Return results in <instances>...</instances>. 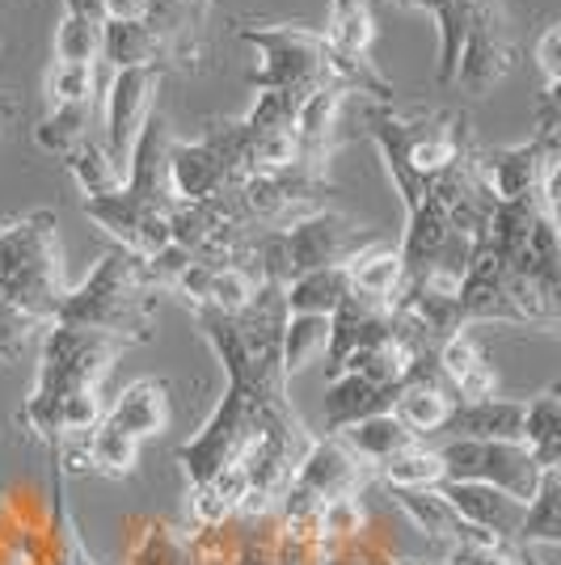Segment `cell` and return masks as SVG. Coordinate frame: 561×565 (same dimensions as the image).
I'll list each match as a JSON object with an SVG mask.
<instances>
[{"label": "cell", "instance_id": "4316f807", "mask_svg": "<svg viewBox=\"0 0 561 565\" xmlns=\"http://www.w3.org/2000/svg\"><path fill=\"white\" fill-rule=\"evenodd\" d=\"M326 43L338 55H372L375 43V13L372 0H329Z\"/></svg>", "mask_w": 561, "mask_h": 565}, {"label": "cell", "instance_id": "e0dca14e", "mask_svg": "<svg viewBox=\"0 0 561 565\" xmlns=\"http://www.w3.org/2000/svg\"><path fill=\"white\" fill-rule=\"evenodd\" d=\"M523 418H528V401H519V397L456 401L452 414H447L444 430H452V439H502V444H523Z\"/></svg>", "mask_w": 561, "mask_h": 565}, {"label": "cell", "instance_id": "d4e9b609", "mask_svg": "<svg viewBox=\"0 0 561 565\" xmlns=\"http://www.w3.org/2000/svg\"><path fill=\"white\" fill-rule=\"evenodd\" d=\"M102 60H110L115 72L161 68V39L148 22H106L102 25Z\"/></svg>", "mask_w": 561, "mask_h": 565}, {"label": "cell", "instance_id": "836d02e7", "mask_svg": "<svg viewBox=\"0 0 561 565\" xmlns=\"http://www.w3.org/2000/svg\"><path fill=\"white\" fill-rule=\"evenodd\" d=\"M89 122H94V106H55L39 127H34V143L51 152V157H68L76 143L89 136Z\"/></svg>", "mask_w": 561, "mask_h": 565}, {"label": "cell", "instance_id": "7bdbcfd3", "mask_svg": "<svg viewBox=\"0 0 561 565\" xmlns=\"http://www.w3.org/2000/svg\"><path fill=\"white\" fill-rule=\"evenodd\" d=\"M18 115H22V102H18L13 94H0V131H4Z\"/></svg>", "mask_w": 561, "mask_h": 565}, {"label": "cell", "instance_id": "74e56055", "mask_svg": "<svg viewBox=\"0 0 561 565\" xmlns=\"http://www.w3.org/2000/svg\"><path fill=\"white\" fill-rule=\"evenodd\" d=\"M97 72L85 64H51L47 72V102L55 106H94Z\"/></svg>", "mask_w": 561, "mask_h": 565}, {"label": "cell", "instance_id": "ac0fdd59", "mask_svg": "<svg viewBox=\"0 0 561 565\" xmlns=\"http://www.w3.org/2000/svg\"><path fill=\"white\" fill-rule=\"evenodd\" d=\"M123 565H190V536L169 519L127 515L123 519Z\"/></svg>", "mask_w": 561, "mask_h": 565}, {"label": "cell", "instance_id": "1f68e13d", "mask_svg": "<svg viewBox=\"0 0 561 565\" xmlns=\"http://www.w3.org/2000/svg\"><path fill=\"white\" fill-rule=\"evenodd\" d=\"M64 166L72 169V178H76V186H81L85 199H102V194L123 186V169L110 161V152L102 148L97 136H85V140L76 143L64 157Z\"/></svg>", "mask_w": 561, "mask_h": 565}, {"label": "cell", "instance_id": "ee69618b", "mask_svg": "<svg viewBox=\"0 0 561 565\" xmlns=\"http://www.w3.org/2000/svg\"><path fill=\"white\" fill-rule=\"evenodd\" d=\"M419 565H431V562H419Z\"/></svg>", "mask_w": 561, "mask_h": 565}, {"label": "cell", "instance_id": "83f0119b", "mask_svg": "<svg viewBox=\"0 0 561 565\" xmlns=\"http://www.w3.org/2000/svg\"><path fill=\"white\" fill-rule=\"evenodd\" d=\"M523 448L537 456L540 469H561V393L544 388L528 401L523 418Z\"/></svg>", "mask_w": 561, "mask_h": 565}, {"label": "cell", "instance_id": "60d3db41", "mask_svg": "<svg viewBox=\"0 0 561 565\" xmlns=\"http://www.w3.org/2000/svg\"><path fill=\"white\" fill-rule=\"evenodd\" d=\"M152 0H102L106 22H148Z\"/></svg>", "mask_w": 561, "mask_h": 565}, {"label": "cell", "instance_id": "f6af8a7d", "mask_svg": "<svg viewBox=\"0 0 561 565\" xmlns=\"http://www.w3.org/2000/svg\"><path fill=\"white\" fill-rule=\"evenodd\" d=\"M401 4H410V0H401Z\"/></svg>", "mask_w": 561, "mask_h": 565}, {"label": "cell", "instance_id": "3957f363", "mask_svg": "<svg viewBox=\"0 0 561 565\" xmlns=\"http://www.w3.org/2000/svg\"><path fill=\"white\" fill-rule=\"evenodd\" d=\"M190 317L199 321V333L208 338L220 367L229 372V388L254 401H266V405L287 401V376H283L279 363V338L283 321H287L283 287L262 282L250 308H241V312L199 308Z\"/></svg>", "mask_w": 561, "mask_h": 565}, {"label": "cell", "instance_id": "f1b7e54d", "mask_svg": "<svg viewBox=\"0 0 561 565\" xmlns=\"http://www.w3.org/2000/svg\"><path fill=\"white\" fill-rule=\"evenodd\" d=\"M515 544H561V469L540 472V486L523 507Z\"/></svg>", "mask_w": 561, "mask_h": 565}, {"label": "cell", "instance_id": "8992f818", "mask_svg": "<svg viewBox=\"0 0 561 565\" xmlns=\"http://www.w3.org/2000/svg\"><path fill=\"white\" fill-rule=\"evenodd\" d=\"M283 414H296L292 401L266 405V401L245 397V393H236V388H224V397L211 409V418L203 423V430H199L190 444L178 448V465L187 469L190 486H199V481H208L215 472L241 465V456H245L250 444L262 435V426L271 423V418H283Z\"/></svg>", "mask_w": 561, "mask_h": 565}, {"label": "cell", "instance_id": "ab89813d", "mask_svg": "<svg viewBox=\"0 0 561 565\" xmlns=\"http://www.w3.org/2000/svg\"><path fill=\"white\" fill-rule=\"evenodd\" d=\"M532 60H537L544 89H561V22H549L540 30L537 47H532Z\"/></svg>", "mask_w": 561, "mask_h": 565}, {"label": "cell", "instance_id": "d6986e66", "mask_svg": "<svg viewBox=\"0 0 561 565\" xmlns=\"http://www.w3.org/2000/svg\"><path fill=\"white\" fill-rule=\"evenodd\" d=\"M401 388H380L372 380L342 372V376L329 380L326 388V435H338L342 426H354L375 414H389Z\"/></svg>", "mask_w": 561, "mask_h": 565}, {"label": "cell", "instance_id": "4fadbf2b", "mask_svg": "<svg viewBox=\"0 0 561 565\" xmlns=\"http://www.w3.org/2000/svg\"><path fill=\"white\" fill-rule=\"evenodd\" d=\"M351 94L338 89V85H321L305 97L300 115L292 122V136H296V169H305L313 178H326L329 157L334 148L342 143V110H347Z\"/></svg>", "mask_w": 561, "mask_h": 565}, {"label": "cell", "instance_id": "9c48e42d", "mask_svg": "<svg viewBox=\"0 0 561 565\" xmlns=\"http://www.w3.org/2000/svg\"><path fill=\"white\" fill-rule=\"evenodd\" d=\"M380 236L372 228H363L351 215L321 207V212L296 220L292 228H283V245L292 258V279L317 270V266H347L354 254H363L368 245H375Z\"/></svg>", "mask_w": 561, "mask_h": 565}, {"label": "cell", "instance_id": "d590c367", "mask_svg": "<svg viewBox=\"0 0 561 565\" xmlns=\"http://www.w3.org/2000/svg\"><path fill=\"white\" fill-rule=\"evenodd\" d=\"M102 60V25L64 13L55 25V64H85L94 68Z\"/></svg>", "mask_w": 561, "mask_h": 565}, {"label": "cell", "instance_id": "8fae6325", "mask_svg": "<svg viewBox=\"0 0 561 565\" xmlns=\"http://www.w3.org/2000/svg\"><path fill=\"white\" fill-rule=\"evenodd\" d=\"M161 68H118L110 89H106V131H102V148L110 152L123 173H127V157L131 143L140 136L144 118L152 115V102L161 89Z\"/></svg>", "mask_w": 561, "mask_h": 565}, {"label": "cell", "instance_id": "f35d334b", "mask_svg": "<svg viewBox=\"0 0 561 565\" xmlns=\"http://www.w3.org/2000/svg\"><path fill=\"white\" fill-rule=\"evenodd\" d=\"M440 565H519V557H515V544L461 541V544H447Z\"/></svg>", "mask_w": 561, "mask_h": 565}, {"label": "cell", "instance_id": "f546056e", "mask_svg": "<svg viewBox=\"0 0 561 565\" xmlns=\"http://www.w3.org/2000/svg\"><path fill=\"white\" fill-rule=\"evenodd\" d=\"M347 275H351V287L354 291H363V296H372V300H393L401 287V258L393 245H368L363 254H354L347 262Z\"/></svg>", "mask_w": 561, "mask_h": 565}, {"label": "cell", "instance_id": "4dcf8cb0", "mask_svg": "<svg viewBox=\"0 0 561 565\" xmlns=\"http://www.w3.org/2000/svg\"><path fill=\"white\" fill-rule=\"evenodd\" d=\"M375 481L389 486V490H435L444 481V460L435 448L414 444V448L398 451L393 460H384L375 469Z\"/></svg>", "mask_w": 561, "mask_h": 565}, {"label": "cell", "instance_id": "44dd1931", "mask_svg": "<svg viewBox=\"0 0 561 565\" xmlns=\"http://www.w3.org/2000/svg\"><path fill=\"white\" fill-rule=\"evenodd\" d=\"M452 388L447 384H431V380H410L405 388L398 393L393 401V418H398L414 439H426V435H435V430H444L447 414H452Z\"/></svg>", "mask_w": 561, "mask_h": 565}, {"label": "cell", "instance_id": "ba28073f", "mask_svg": "<svg viewBox=\"0 0 561 565\" xmlns=\"http://www.w3.org/2000/svg\"><path fill=\"white\" fill-rule=\"evenodd\" d=\"M435 451L444 460V481L494 486L519 502L537 494L540 472H544L523 444H502V439H447L444 448Z\"/></svg>", "mask_w": 561, "mask_h": 565}, {"label": "cell", "instance_id": "ffe728a7", "mask_svg": "<svg viewBox=\"0 0 561 565\" xmlns=\"http://www.w3.org/2000/svg\"><path fill=\"white\" fill-rule=\"evenodd\" d=\"M338 439L347 444V451H351L359 465H368L372 472L380 469L384 460H393L398 451L419 444L393 414H375V418H363V423H354V426H342Z\"/></svg>", "mask_w": 561, "mask_h": 565}, {"label": "cell", "instance_id": "7a4b0ae2", "mask_svg": "<svg viewBox=\"0 0 561 565\" xmlns=\"http://www.w3.org/2000/svg\"><path fill=\"white\" fill-rule=\"evenodd\" d=\"M169 122L157 110L144 118L140 136L131 143L127 157V182L102 199H85V215L97 228L118 241V249L136 254V258H152L165 249L173 233H169V215L178 207V199L169 194V178H165V152H169Z\"/></svg>", "mask_w": 561, "mask_h": 565}, {"label": "cell", "instance_id": "7c38bea8", "mask_svg": "<svg viewBox=\"0 0 561 565\" xmlns=\"http://www.w3.org/2000/svg\"><path fill=\"white\" fill-rule=\"evenodd\" d=\"M549 161H558V136H549V131H532V140L498 148V152H477L481 182L490 186L498 203L537 199L540 173H544Z\"/></svg>", "mask_w": 561, "mask_h": 565}, {"label": "cell", "instance_id": "9a60e30c", "mask_svg": "<svg viewBox=\"0 0 561 565\" xmlns=\"http://www.w3.org/2000/svg\"><path fill=\"white\" fill-rule=\"evenodd\" d=\"M435 490L447 498V507L465 519L468 527H477V532H486L502 544H515L528 502L502 494L494 486H477V481H440Z\"/></svg>", "mask_w": 561, "mask_h": 565}, {"label": "cell", "instance_id": "2e32d148", "mask_svg": "<svg viewBox=\"0 0 561 565\" xmlns=\"http://www.w3.org/2000/svg\"><path fill=\"white\" fill-rule=\"evenodd\" d=\"M173 418V397H169V380L161 376H140L131 380L123 393L115 397V405L102 414V426H110L127 439H157Z\"/></svg>", "mask_w": 561, "mask_h": 565}, {"label": "cell", "instance_id": "484cf974", "mask_svg": "<svg viewBox=\"0 0 561 565\" xmlns=\"http://www.w3.org/2000/svg\"><path fill=\"white\" fill-rule=\"evenodd\" d=\"M250 494V481H245V469L233 465V469L215 472L208 481L190 486V515L199 527H211V523H224L241 511V502Z\"/></svg>", "mask_w": 561, "mask_h": 565}, {"label": "cell", "instance_id": "30bf717a", "mask_svg": "<svg viewBox=\"0 0 561 565\" xmlns=\"http://www.w3.org/2000/svg\"><path fill=\"white\" fill-rule=\"evenodd\" d=\"M511 68H515V43H511V34H507L502 0H481L452 85H461V89L473 97H486Z\"/></svg>", "mask_w": 561, "mask_h": 565}, {"label": "cell", "instance_id": "d6a6232c", "mask_svg": "<svg viewBox=\"0 0 561 565\" xmlns=\"http://www.w3.org/2000/svg\"><path fill=\"white\" fill-rule=\"evenodd\" d=\"M81 451H85V465L106 477H131L136 472V460H140V444L118 435L110 426L97 423L89 435H81Z\"/></svg>", "mask_w": 561, "mask_h": 565}, {"label": "cell", "instance_id": "b9f144b4", "mask_svg": "<svg viewBox=\"0 0 561 565\" xmlns=\"http://www.w3.org/2000/svg\"><path fill=\"white\" fill-rule=\"evenodd\" d=\"M64 13H76L85 22L106 25V13H102V0H64Z\"/></svg>", "mask_w": 561, "mask_h": 565}, {"label": "cell", "instance_id": "6da1fadb", "mask_svg": "<svg viewBox=\"0 0 561 565\" xmlns=\"http://www.w3.org/2000/svg\"><path fill=\"white\" fill-rule=\"evenodd\" d=\"M68 287L60 266V224L25 212L0 224V359L13 363L30 338L60 321Z\"/></svg>", "mask_w": 561, "mask_h": 565}, {"label": "cell", "instance_id": "603a6c76", "mask_svg": "<svg viewBox=\"0 0 561 565\" xmlns=\"http://www.w3.org/2000/svg\"><path fill=\"white\" fill-rule=\"evenodd\" d=\"M351 291V275L347 266H317V270H305L283 287V308L287 312H321L329 317L334 308L342 305V296Z\"/></svg>", "mask_w": 561, "mask_h": 565}, {"label": "cell", "instance_id": "5bb4252c", "mask_svg": "<svg viewBox=\"0 0 561 565\" xmlns=\"http://www.w3.org/2000/svg\"><path fill=\"white\" fill-rule=\"evenodd\" d=\"M165 178H169V194H173L178 203H199V199H211V194L236 190L233 169L224 166V157H220L203 136L194 143L169 140Z\"/></svg>", "mask_w": 561, "mask_h": 565}, {"label": "cell", "instance_id": "8d00e7d4", "mask_svg": "<svg viewBox=\"0 0 561 565\" xmlns=\"http://www.w3.org/2000/svg\"><path fill=\"white\" fill-rule=\"evenodd\" d=\"M368 523V490L363 494H338L317 507V527L326 541H347Z\"/></svg>", "mask_w": 561, "mask_h": 565}, {"label": "cell", "instance_id": "e575fe53", "mask_svg": "<svg viewBox=\"0 0 561 565\" xmlns=\"http://www.w3.org/2000/svg\"><path fill=\"white\" fill-rule=\"evenodd\" d=\"M313 89H262L254 97V106L241 115V122L250 127V131H287L296 115H300V106H305V97Z\"/></svg>", "mask_w": 561, "mask_h": 565}, {"label": "cell", "instance_id": "cb8c5ba5", "mask_svg": "<svg viewBox=\"0 0 561 565\" xmlns=\"http://www.w3.org/2000/svg\"><path fill=\"white\" fill-rule=\"evenodd\" d=\"M477 4L481 0H431L426 13L440 25V64H435V81L440 85H452L456 81V64H461V51H465V39L473 30V18H477Z\"/></svg>", "mask_w": 561, "mask_h": 565}, {"label": "cell", "instance_id": "7402d4cb", "mask_svg": "<svg viewBox=\"0 0 561 565\" xmlns=\"http://www.w3.org/2000/svg\"><path fill=\"white\" fill-rule=\"evenodd\" d=\"M329 351V317L321 312H287L279 338V363L283 376H300Z\"/></svg>", "mask_w": 561, "mask_h": 565}, {"label": "cell", "instance_id": "5b68a950", "mask_svg": "<svg viewBox=\"0 0 561 565\" xmlns=\"http://www.w3.org/2000/svg\"><path fill=\"white\" fill-rule=\"evenodd\" d=\"M157 287L148 282L144 258L127 249H110L97 262V270L81 287H68L60 321L55 326H76V330L110 333L118 342L136 347L152 338V317H157Z\"/></svg>", "mask_w": 561, "mask_h": 565}, {"label": "cell", "instance_id": "277c9868", "mask_svg": "<svg viewBox=\"0 0 561 565\" xmlns=\"http://www.w3.org/2000/svg\"><path fill=\"white\" fill-rule=\"evenodd\" d=\"M127 351V342H118L110 333L76 330V326H51L43 330V347H39V376L34 388L22 405V426L39 439L55 448V414L68 397L81 393H102V380L110 376L115 359Z\"/></svg>", "mask_w": 561, "mask_h": 565}, {"label": "cell", "instance_id": "52a82bcc", "mask_svg": "<svg viewBox=\"0 0 561 565\" xmlns=\"http://www.w3.org/2000/svg\"><path fill=\"white\" fill-rule=\"evenodd\" d=\"M241 39L262 55L250 85L262 89H321L334 85V51L321 30L308 25H245Z\"/></svg>", "mask_w": 561, "mask_h": 565}]
</instances>
